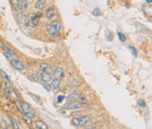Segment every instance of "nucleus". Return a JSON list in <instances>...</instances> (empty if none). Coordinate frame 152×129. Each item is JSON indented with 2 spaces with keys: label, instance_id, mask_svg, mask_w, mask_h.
Masks as SVG:
<instances>
[{
  "label": "nucleus",
  "instance_id": "obj_1",
  "mask_svg": "<svg viewBox=\"0 0 152 129\" xmlns=\"http://www.w3.org/2000/svg\"><path fill=\"white\" fill-rule=\"evenodd\" d=\"M18 108L20 110V112H22L24 113L25 116L32 119L34 117V112L33 111L32 107L27 104V103H25V102H21L18 104Z\"/></svg>",
  "mask_w": 152,
  "mask_h": 129
},
{
  "label": "nucleus",
  "instance_id": "obj_2",
  "mask_svg": "<svg viewBox=\"0 0 152 129\" xmlns=\"http://www.w3.org/2000/svg\"><path fill=\"white\" fill-rule=\"evenodd\" d=\"M90 120H91V117L89 115H85V116H81L78 118H74L71 120V124L77 127H80V126H85Z\"/></svg>",
  "mask_w": 152,
  "mask_h": 129
},
{
  "label": "nucleus",
  "instance_id": "obj_3",
  "mask_svg": "<svg viewBox=\"0 0 152 129\" xmlns=\"http://www.w3.org/2000/svg\"><path fill=\"white\" fill-rule=\"evenodd\" d=\"M0 73H1V76H2V78H3V81H4L5 95V97L8 98L10 97V86H11V84H10V79H9L8 76H7L3 70H1V72H0Z\"/></svg>",
  "mask_w": 152,
  "mask_h": 129
},
{
  "label": "nucleus",
  "instance_id": "obj_4",
  "mask_svg": "<svg viewBox=\"0 0 152 129\" xmlns=\"http://www.w3.org/2000/svg\"><path fill=\"white\" fill-rule=\"evenodd\" d=\"M41 16H42V14L40 12H36V13L35 12H31L28 15V19L31 21L34 26H37Z\"/></svg>",
  "mask_w": 152,
  "mask_h": 129
},
{
  "label": "nucleus",
  "instance_id": "obj_5",
  "mask_svg": "<svg viewBox=\"0 0 152 129\" xmlns=\"http://www.w3.org/2000/svg\"><path fill=\"white\" fill-rule=\"evenodd\" d=\"M85 104V102H81V101H73L71 102L69 104L66 105V109L67 110H76L79 109L81 107H83Z\"/></svg>",
  "mask_w": 152,
  "mask_h": 129
},
{
  "label": "nucleus",
  "instance_id": "obj_6",
  "mask_svg": "<svg viewBox=\"0 0 152 129\" xmlns=\"http://www.w3.org/2000/svg\"><path fill=\"white\" fill-rule=\"evenodd\" d=\"M3 54H4V55L7 58V59H9V60H11L12 61V58L13 57V56H15V51H13L12 49H11L10 48H7V47H4L3 48Z\"/></svg>",
  "mask_w": 152,
  "mask_h": 129
},
{
  "label": "nucleus",
  "instance_id": "obj_7",
  "mask_svg": "<svg viewBox=\"0 0 152 129\" xmlns=\"http://www.w3.org/2000/svg\"><path fill=\"white\" fill-rule=\"evenodd\" d=\"M11 64L12 65V67L18 70H25V65L20 62L19 61H17V60H12L11 61Z\"/></svg>",
  "mask_w": 152,
  "mask_h": 129
},
{
  "label": "nucleus",
  "instance_id": "obj_8",
  "mask_svg": "<svg viewBox=\"0 0 152 129\" xmlns=\"http://www.w3.org/2000/svg\"><path fill=\"white\" fill-rule=\"evenodd\" d=\"M40 81H43L44 83H50V81H52V77L49 74L44 73V72H41L40 74Z\"/></svg>",
  "mask_w": 152,
  "mask_h": 129
},
{
  "label": "nucleus",
  "instance_id": "obj_9",
  "mask_svg": "<svg viewBox=\"0 0 152 129\" xmlns=\"http://www.w3.org/2000/svg\"><path fill=\"white\" fill-rule=\"evenodd\" d=\"M40 68L42 70V72H44V73H47V74H49V75L52 73L51 66L49 65V64H47V63H40Z\"/></svg>",
  "mask_w": 152,
  "mask_h": 129
},
{
  "label": "nucleus",
  "instance_id": "obj_10",
  "mask_svg": "<svg viewBox=\"0 0 152 129\" xmlns=\"http://www.w3.org/2000/svg\"><path fill=\"white\" fill-rule=\"evenodd\" d=\"M46 29H47V32H48V33L51 36V37H56L57 35H58V32L57 31H55V29H54V27L50 25V24H47L46 25Z\"/></svg>",
  "mask_w": 152,
  "mask_h": 129
},
{
  "label": "nucleus",
  "instance_id": "obj_11",
  "mask_svg": "<svg viewBox=\"0 0 152 129\" xmlns=\"http://www.w3.org/2000/svg\"><path fill=\"white\" fill-rule=\"evenodd\" d=\"M45 15L49 19H52L53 18H55V8L54 7H49L46 10Z\"/></svg>",
  "mask_w": 152,
  "mask_h": 129
},
{
  "label": "nucleus",
  "instance_id": "obj_12",
  "mask_svg": "<svg viewBox=\"0 0 152 129\" xmlns=\"http://www.w3.org/2000/svg\"><path fill=\"white\" fill-rule=\"evenodd\" d=\"M34 126L36 129H49L47 124L42 120H37L34 122Z\"/></svg>",
  "mask_w": 152,
  "mask_h": 129
},
{
  "label": "nucleus",
  "instance_id": "obj_13",
  "mask_svg": "<svg viewBox=\"0 0 152 129\" xmlns=\"http://www.w3.org/2000/svg\"><path fill=\"white\" fill-rule=\"evenodd\" d=\"M53 75H54V76L55 77V79L60 80V78L63 77L64 72H63V70H62L61 68H57V69H55V71H54Z\"/></svg>",
  "mask_w": 152,
  "mask_h": 129
},
{
  "label": "nucleus",
  "instance_id": "obj_14",
  "mask_svg": "<svg viewBox=\"0 0 152 129\" xmlns=\"http://www.w3.org/2000/svg\"><path fill=\"white\" fill-rule=\"evenodd\" d=\"M60 84H61V82H60V80H58V79H53L52 81H51V88H54V89H57V88H59V86H60Z\"/></svg>",
  "mask_w": 152,
  "mask_h": 129
},
{
  "label": "nucleus",
  "instance_id": "obj_15",
  "mask_svg": "<svg viewBox=\"0 0 152 129\" xmlns=\"http://www.w3.org/2000/svg\"><path fill=\"white\" fill-rule=\"evenodd\" d=\"M50 25L54 27V29L55 30V31H59L60 30V28H61V23L59 22V21H57V20H54V21H52V22L50 23Z\"/></svg>",
  "mask_w": 152,
  "mask_h": 129
},
{
  "label": "nucleus",
  "instance_id": "obj_16",
  "mask_svg": "<svg viewBox=\"0 0 152 129\" xmlns=\"http://www.w3.org/2000/svg\"><path fill=\"white\" fill-rule=\"evenodd\" d=\"M35 7L37 9H40V10L43 9L45 7V2L44 1H40V0H38V1L35 2Z\"/></svg>",
  "mask_w": 152,
  "mask_h": 129
},
{
  "label": "nucleus",
  "instance_id": "obj_17",
  "mask_svg": "<svg viewBox=\"0 0 152 129\" xmlns=\"http://www.w3.org/2000/svg\"><path fill=\"white\" fill-rule=\"evenodd\" d=\"M9 120H10V123H11V126H12V129H18V125L17 121H16L13 118L10 117V118H9Z\"/></svg>",
  "mask_w": 152,
  "mask_h": 129
},
{
  "label": "nucleus",
  "instance_id": "obj_18",
  "mask_svg": "<svg viewBox=\"0 0 152 129\" xmlns=\"http://www.w3.org/2000/svg\"><path fill=\"white\" fill-rule=\"evenodd\" d=\"M117 34H118V37H119V39H120V40L121 41H125L126 40V36L122 33H121V32H118L117 33Z\"/></svg>",
  "mask_w": 152,
  "mask_h": 129
},
{
  "label": "nucleus",
  "instance_id": "obj_19",
  "mask_svg": "<svg viewBox=\"0 0 152 129\" xmlns=\"http://www.w3.org/2000/svg\"><path fill=\"white\" fill-rule=\"evenodd\" d=\"M128 48H129V50L131 51V53H132V55H134V56H137V51H136V49L134 48V47H132V46H129L128 47Z\"/></svg>",
  "mask_w": 152,
  "mask_h": 129
},
{
  "label": "nucleus",
  "instance_id": "obj_20",
  "mask_svg": "<svg viewBox=\"0 0 152 129\" xmlns=\"http://www.w3.org/2000/svg\"><path fill=\"white\" fill-rule=\"evenodd\" d=\"M32 79H33L34 82L38 83H40V77H39L38 76H36V74H33V75H32Z\"/></svg>",
  "mask_w": 152,
  "mask_h": 129
},
{
  "label": "nucleus",
  "instance_id": "obj_21",
  "mask_svg": "<svg viewBox=\"0 0 152 129\" xmlns=\"http://www.w3.org/2000/svg\"><path fill=\"white\" fill-rule=\"evenodd\" d=\"M92 14H93L94 16H99V15L101 14V12H100L99 8H95V9L92 11Z\"/></svg>",
  "mask_w": 152,
  "mask_h": 129
},
{
  "label": "nucleus",
  "instance_id": "obj_22",
  "mask_svg": "<svg viewBox=\"0 0 152 129\" xmlns=\"http://www.w3.org/2000/svg\"><path fill=\"white\" fill-rule=\"evenodd\" d=\"M77 98V94H75V93H74V94H71V95L68 97V100L70 101V100L71 99V102H73Z\"/></svg>",
  "mask_w": 152,
  "mask_h": 129
},
{
  "label": "nucleus",
  "instance_id": "obj_23",
  "mask_svg": "<svg viewBox=\"0 0 152 129\" xmlns=\"http://www.w3.org/2000/svg\"><path fill=\"white\" fill-rule=\"evenodd\" d=\"M23 119H24V121L27 123V124H28V125H30L31 123H32V121H31V119L30 118H28V117H27V116H23Z\"/></svg>",
  "mask_w": 152,
  "mask_h": 129
},
{
  "label": "nucleus",
  "instance_id": "obj_24",
  "mask_svg": "<svg viewBox=\"0 0 152 129\" xmlns=\"http://www.w3.org/2000/svg\"><path fill=\"white\" fill-rule=\"evenodd\" d=\"M65 98V97L63 96V95H59V96H57V103H62V100Z\"/></svg>",
  "mask_w": 152,
  "mask_h": 129
},
{
  "label": "nucleus",
  "instance_id": "obj_25",
  "mask_svg": "<svg viewBox=\"0 0 152 129\" xmlns=\"http://www.w3.org/2000/svg\"><path fill=\"white\" fill-rule=\"evenodd\" d=\"M138 104L140 106H142V107H146V104H145V102L142 99H139L138 100Z\"/></svg>",
  "mask_w": 152,
  "mask_h": 129
},
{
  "label": "nucleus",
  "instance_id": "obj_26",
  "mask_svg": "<svg viewBox=\"0 0 152 129\" xmlns=\"http://www.w3.org/2000/svg\"><path fill=\"white\" fill-rule=\"evenodd\" d=\"M42 85H43V87H44L47 91H50L51 90V86L49 83H42Z\"/></svg>",
  "mask_w": 152,
  "mask_h": 129
},
{
  "label": "nucleus",
  "instance_id": "obj_27",
  "mask_svg": "<svg viewBox=\"0 0 152 129\" xmlns=\"http://www.w3.org/2000/svg\"><path fill=\"white\" fill-rule=\"evenodd\" d=\"M114 34L113 33H110L109 35H108V37H107V39H108V40H112L114 39Z\"/></svg>",
  "mask_w": 152,
  "mask_h": 129
},
{
  "label": "nucleus",
  "instance_id": "obj_28",
  "mask_svg": "<svg viewBox=\"0 0 152 129\" xmlns=\"http://www.w3.org/2000/svg\"><path fill=\"white\" fill-rule=\"evenodd\" d=\"M20 3H21V5H23V8H24V9H27V1H22V2H20Z\"/></svg>",
  "mask_w": 152,
  "mask_h": 129
},
{
  "label": "nucleus",
  "instance_id": "obj_29",
  "mask_svg": "<svg viewBox=\"0 0 152 129\" xmlns=\"http://www.w3.org/2000/svg\"><path fill=\"white\" fill-rule=\"evenodd\" d=\"M5 46H4V43H3V41H2V40L0 39V49H3V48H4Z\"/></svg>",
  "mask_w": 152,
  "mask_h": 129
},
{
  "label": "nucleus",
  "instance_id": "obj_30",
  "mask_svg": "<svg viewBox=\"0 0 152 129\" xmlns=\"http://www.w3.org/2000/svg\"><path fill=\"white\" fill-rule=\"evenodd\" d=\"M146 3H148V4H150V3H151V0H147V1H146Z\"/></svg>",
  "mask_w": 152,
  "mask_h": 129
},
{
  "label": "nucleus",
  "instance_id": "obj_31",
  "mask_svg": "<svg viewBox=\"0 0 152 129\" xmlns=\"http://www.w3.org/2000/svg\"><path fill=\"white\" fill-rule=\"evenodd\" d=\"M84 129H93L92 127H86V128H84Z\"/></svg>",
  "mask_w": 152,
  "mask_h": 129
},
{
  "label": "nucleus",
  "instance_id": "obj_32",
  "mask_svg": "<svg viewBox=\"0 0 152 129\" xmlns=\"http://www.w3.org/2000/svg\"><path fill=\"white\" fill-rule=\"evenodd\" d=\"M6 129H11V128H9V127L7 126V127H6Z\"/></svg>",
  "mask_w": 152,
  "mask_h": 129
},
{
  "label": "nucleus",
  "instance_id": "obj_33",
  "mask_svg": "<svg viewBox=\"0 0 152 129\" xmlns=\"http://www.w3.org/2000/svg\"><path fill=\"white\" fill-rule=\"evenodd\" d=\"M0 88H1V84H0Z\"/></svg>",
  "mask_w": 152,
  "mask_h": 129
},
{
  "label": "nucleus",
  "instance_id": "obj_34",
  "mask_svg": "<svg viewBox=\"0 0 152 129\" xmlns=\"http://www.w3.org/2000/svg\"><path fill=\"white\" fill-rule=\"evenodd\" d=\"M31 129H32V128H31Z\"/></svg>",
  "mask_w": 152,
  "mask_h": 129
}]
</instances>
